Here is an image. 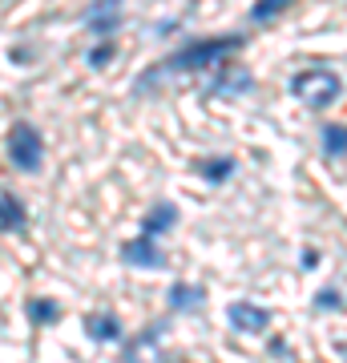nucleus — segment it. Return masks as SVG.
I'll return each mask as SVG.
<instances>
[{
    "label": "nucleus",
    "instance_id": "nucleus-11",
    "mask_svg": "<svg viewBox=\"0 0 347 363\" xmlns=\"http://www.w3.org/2000/svg\"><path fill=\"white\" fill-rule=\"evenodd\" d=\"M28 319H33V323H57V319H61V307H57L53 298H33V303H28Z\"/></svg>",
    "mask_w": 347,
    "mask_h": 363
},
{
    "label": "nucleus",
    "instance_id": "nucleus-16",
    "mask_svg": "<svg viewBox=\"0 0 347 363\" xmlns=\"http://www.w3.org/2000/svg\"><path fill=\"white\" fill-rule=\"evenodd\" d=\"M109 57H114V45H97V49L89 52V65H93V69H101Z\"/></svg>",
    "mask_w": 347,
    "mask_h": 363
},
{
    "label": "nucleus",
    "instance_id": "nucleus-7",
    "mask_svg": "<svg viewBox=\"0 0 347 363\" xmlns=\"http://www.w3.org/2000/svg\"><path fill=\"white\" fill-rule=\"evenodd\" d=\"M174 222H178V206H174V202H158V206L145 214L142 234H150V238H162V234H166Z\"/></svg>",
    "mask_w": 347,
    "mask_h": 363
},
{
    "label": "nucleus",
    "instance_id": "nucleus-9",
    "mask_svg": "<svg viewBox=\"0 0 347 363\" xmlns=\"http://www.w3.org/2000/svg\"><path fill=\"white\" fill-rule=\"evenodd\" d=\"M25 222H28V214H25V206H21V198L16 194H0V226L13 230V234H21L25 230Z\"/></svg>",
    "mask_w": 347,
    "mask_h": 363
},
{
    "label": "nucleus",
    "instance_id": "nucleus-10",
    "mask_svg": "<svg viewBox=\"0 0 347 363\" xmlns=\"http://www.w3.org/2000/svg\"><path fill=\"white\" fill-rule=\"evenodd\" d=\"M198 174L206 182H226L234 174V157H206V162H198Z\"/></svg>",
    "mask_w": 347,
    "mask_h": 363
},
{
    "label": "nucleus",
    "instance_id": "nucleus-1",
    "mask_svg": "<svg viewBox=\"0 0 347 363\" xmlns=\"http://www.w3.org/2000/svg\"><path fill=\"white\" fill-rule=\"evenodd\" d=\"M243 49V37L234 33V37H210V40H194L186 49H178L170 57L166 65H158L162 73H194V69H214L222 57H231V52Z\"/></svg>",
    "mask_w": 347,
    "mask_h": 363
},
{
    "label": "nucleus",
    "instance_id": "nucleus-3",
    "mask_svg": "<svg viewBox=\"0 0 347 363\" xmlns=\"http://www.w3.org/2000/svg\"><path fill=\"white\" fill-rule=\"evenodd\" d=\"M9 162L16 169H25V174H37L40 162H45V142H40V133L28 121H16L9 130Z\"/></svg>",
    "mask_w": 347,
    "mask_h": 363
},
{
    "label": "nucleus",
    "instance_id": "nucleus-5",
    "mask_svg": "<svg viewBox=\"0 0 347 363\" xmlns=\"http://www.w3.org/2000/svg\"><path fill=\"white\" fill-rule=\"evenodd\" d=\"M226 319H231V327L234 331H243V335H258V331H267L270 327L267 307H255V303H246V298H238V303L226 307Z\"/></svg>",
    "mask_w": 347,
    "mask_h": 363
},
{
    "label": "nucleus",
    "instance_id": "nucleus-6",
    "mask_svg": "<svg viewBox=\"0 0 347 363\" xmlns=\"http://www.w3.org/2000/svg\"><path fill=\"white\" fill-rule=\"evenodd\" d=\"M166 303H170V311H198V307L206 303V291L194 286V283H174L170 295H166Z\"/></svg>",
    "mask_w": 347,
    "mask_h": 363
},
{
    "label": "nucleus",
    "instance_id": "nucleus-2",
    "mask_svg": "<svg viewBox=\"0 0 347 363\" xmlns=\"http://www.w3.org/2000/svg\"><path fill=\"white\" fill-rule=\"evenodd\" d=\"M291 93H295L303 105H311V109H327V105L339 101L343 81H339V73H331V69H303V73L291 77Z\"/></svg>",
    "mask_w": 347,
    "mask_h": 363
},
{
    "label": "nucleus",
    "instance_id": "nucleus-4",
    "mask_svg": "<svg viewBox=\"0 0 347 363\" xmlns=\"http://www.w3.org/2000/svg\"><path fill=\"white\" fill-rule=\"evenodd\" d=\"M121 262L126 267H145V271H162L166 267V255L158 250V238L138 234V238H129L126 247H121Z\"/></svg>",
    "mask_w": 347,
    "mask_h": 363
},
{
    "label": "nucleus",
    "instance_id": "nucleus-13",
    "mask_svg": "<svg viewBox=\"0 0 347 363\" xmlns=\"http://www.w3.org/2000/svg\"><path fill=\"white\" fill-rule=\"evenodd\" d=\"M250 85H255V81H250V73H246V69H238V73H226V77L214 85V93H246Z\"/></svg>",
    "mask_w": 347,
    "mask_h": 363
},
{
    "label": "nucleus",
    "instance_id": "nucleus-14",
    "mask_svg": "<svg viewBox=\"0 0 347 363\" xmlns=\"http://www.w3.org/2000/svg\"><path fill=\"white\" fill-rule=\"evenodd\" d=\"M287 4H291V0H258L255 9H250V21H255V25H263V21H275V16L287 9Z\"/></svg>",
    "mask_w": 347,
    "mask_h": 363
},
{
    "label": "nucleus",
    "instance_id": "nucleus-15",
    "mask_svg": "<svg viewBox=\"0 0 347 363\" xmlns=\"http://www.w3.org/2000/svg\"><path fill=\"white\" fill-rule=\"evenodd\" d=\"M315 307H323V311H327V307H331V311H339V307H343V298H339V291H335V286H327V291H319Z\"/></svg>",
    "mask_w": 347,
    "mask_h": 363
},
{
    "label": "nucleus",
    "instance_id": "nucleus-12",
    "mask_svg": "<svg viewBox=\"0 0 347 363\" xmlns=\"http://www.w3.org/2000/svg\"><path fill=\"white\" fill-rule=\"evenodd\" d=\"M323 154L335 157V162H343V125H327L323 130Z\"/></svg>",
    "mask_w": 347,
    "mask_h": 363
},
{
    "label": "nucleus",
    "instance_id": "nucleus-8",
    "mask_svg": "<svg viewBox=\"0 0 347 363\" xmlns=\"http://www.w3.org/2000/svg\"><path fill=\"white\" fill-rule=\"evenodd\" d=\"M85 335L93 343H117L121 339V323H117V315H89L85 319Z\"/></svg>",
    "mask_w": 347,
    "mask_h": 363
}]
</instances>
